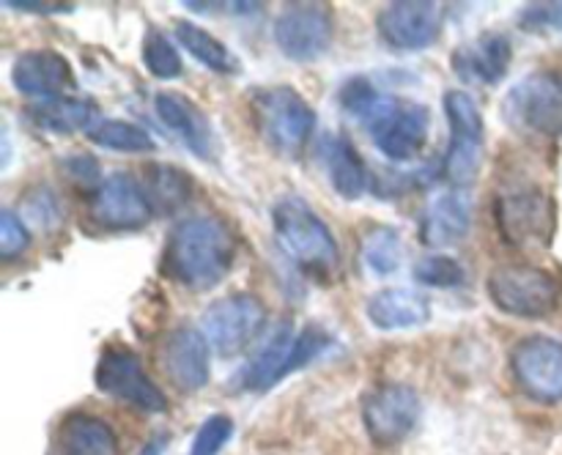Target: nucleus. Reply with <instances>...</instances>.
Instances as JSON below:
<instances>
[{
  "label": "nucleus",
  "mask_w": 562,
  "mask_h": 455,
  "mask_svg": "<svg viewBox=\"0 0 562 455\" xmlns=\"http://www.w3.org/2000/svg\"><path fill=\"white\" fill-rule=\"evenodd\" d=\"M11 82L20 93L42 102V99L64 96L75 86V71L69 60L55 49H27L16 55L11 66Z\"/></svg>",
  "instance_id": "6ab92c4d"
},
{
  "label": "nucleus",
  "mask_w": 562,
  "mask_h": 455,
  "mask_svg": "<svg viewBox=\"0 0 562 455\" xmlns=\"http://www.w3.org/2000/svg\"><path fill=\"white\" fill-rule=\"evenodd\" d=\"M401 258H404V244H401L398 230L393 228H373L362 239V263L368 272L379 274V277H390L398 272Z\"/></svg>",
  "instance_id": "c85d7f7f"
},
{
  "label": "nucleus",
  "mask_w": 562,
  "mask_h": 455,
  "mask_svg": "<svg viewBox=\"0 0 562 455\" xmlns=\"http://www.w3.org/2000/svg\"><path fill=\"white\" fill-rule=\"evenodd\" d=\"M272 225L285 255L313 274H329L340 263L338 241L329 225L300 195L280 197L272 206Z\"/></svg>",
  "instance_id": "f03ea898"
},
{
  "label": "nucleus",
  "mask_w": 562,
  "mask_h": 455,
  "mask_svg": "<svg viewBox=\"0 0 562 455\" xmlns=\"http://www.w3.org/2000/svg\"><path fill=\"white\" fill-rule=\"evenodd\" d=\"M412 274L417 283L428 285V288H459L467 280L464 263L450 255H423L412 266Z\"/></svg>",
  "instance_id": "7c9ffc66"
},
{
  "label": "nucleus",
  "mask_w": 562,
  "mask_h": 455,
  "mask_svg": "<svg viewBox=\"0 0 562 455\" xmlns=\"http://www.w3.org/2000/svg\"><path fill=\"white\" fill-rule=\"evenodd\" d=\"M486 291L499 312L516 318H547L560 305L554 274L532 263H503L488 274Z\"/></svg>",
  "instance_id": "39448f33"
},
{
  "label": "nucleus",
  "mask_w": 562,
  "mask_h": 455,
  "mask_svg": "<svg viewBox=\"0 0 562 455\" xmlns=\"http://www.w3.org/2000/svg\"><path fill=\"white\" fill-rule=\"evenodd\" d=\"M274 42L285 58L305 64L333 44V11L322 3H291L274 20Z\"/></svg>",
  "instance_id": "ddd939ff"
},
{
  "label": "nucleus",
  "mask_w": 562,
  "mask_h": 455,
  "mask_svg": "<svg viewBox=\"0 0 562 455\" xmlns=\"http://www.w3.org/2000/svg\"><path fill=\"white\" fill-rule=\"evenodd\" d=\"M27 247H31V234H27L25 223L11 208L0 212V255L5 261H14Z\"/></svg>",
  "instance_id": "72a5a7b5"
},
{
  "label": "nucleus",
  "mask_w": 562,
  "mask_h": 455,
  "mask_svg": "<svg viewBox=\"0 0 562 455\" xmlns=\"http://www.w3.org/2000/svg\"><path fill=\"white\" fill-rule=\"evenodd\" d=\"M316 157L318 162L324 164V170H327V179L333 181V190L338 192L340 197L357 201V197L366 195L368 168L349 137L327 132V135H322V140H318Z\"/></svg>",
  "instance_id": "412c9836"
},
{
  "label": "nucleus",
  "mask_w": 562,
  "mask_h": 455,
  "mask_svg": "<svg viewBox=\"0 0 562 455\" xmlns=\"http://www.w3.org/2000/svg\"><path fill=\"white\" fill-rule=\"evenodd\" d=\"M236 236L220 217L195 214L181 219L168 239L165 269L190 291H209L223 283L236 263Z\"/></svg>",
  "instance_id": "f257e3e1"
},
{
  "label": "nucleus",
  "mask_w": 562,
  "mask_h": 455,
  "mask_svg": "<svg viewBox=\"0 0 562 455\" xmlns=\"http://www.w3.org/2000/svg\"><path fill=\"white\" fill-rule=\"evenodd\" d=\"M472 228L470 197L461 190L439 192L420 217V241L434 250L456 247L467 239Z\"/></svg>",
  "instance_id": "aec40b11"
},
{
  "label": "nucleus",
  "mask_w": 562,
  "mask_h": 455,
  "mask_svg": "<svg viewBox=\"0 0 562 455\" xmlns=\"http://www.w3.org/2000/svg\"><path fill=\"white\" fill-rule=\"evenodd\" d=\"M366 316L384 332L415 329L431 321V299L415 288H384L368 299Z\"/></svg>",
  "instance_id": "4be33fe9"
},
{
  "label": "nucleus",
  "mask_w": 562,
  "mask_h": 455,
  "mask_svg": "<svg viewBox=\"0 0 562 455\" xmlns=\"http://www.w3.org/2000/svg\"><path fill=\"white\" fill-rule=\"evenodd\" d=\"M329 345H333V334H329L324 327L313 323V327L302 329V332L296 334V340H294V351H291L289 376L294 371H300V367H305L307 362L318 360V356H322L324 351L329 349Z\"/></svg>",
  "instance_id": "2f4dec72"
},
{
  "label": "nucleus",
  "mask_w": 562,
  "mask_h": 455,
  "mask_svg": "<svg viewBox=\"0 0 562 455\" xmlns=\"http://www.w3.org/2000/svg\"><path fill=\"white\" fill-rule=\"evenodd\" d=\"M503 118L527 135H562V71H532L503 102Z\"/></svg>",
  "instance_id": "423d86ee"
},
{
  "label": "nucleus",
  "mask_w": 562,
  "mask_h": 455,
  "mask_svg": "<svg viewBox=\"0 0 562 455\" xmlns=\"http://www.w3.org/2000/svg\"><path fill=\"white\" fill-rule=\"evenodd\" d=\"M514 44L505 33H483L453 49L450 69L467 86H497L510 69Z\"/></svg>",
  "instance_id": "f3484780"
},
{
  "label": "nucleus",
  "mask_w": 562,
  "mask_h": 455,
  "mask_svg": "<svg viewBox=\"0 0 562 455\" xmlns=\"http://www.w3.org/2000/svg\"><path fill=\"white\" fill-rule=\"evenodd\" d=\"M173 33H176V42H179L181 47H184L187 53L198 60V64H203L206 69H212L214 75H239L241 71L236 55L231 53V49L225 47L217 36H212L206 27L195 25V22H190V20H179L176 22Z\"/></svg>",
  "instance_id": "a878e982"
},
{
  "label": "nucleus",
  "mask_w": 562,
  "mask_h": 455,
  "mask_svg": "<svg viewBox=\"0 0 562 455\" xmlns=\"http://www.w3.org/2000/svg\"><path fill=\"white\" fill-rule=\"evenodd\" d=\"M519 25L525 31H562V3H530L521 9Z\"/></svg>",
  "instance_id": "c9c22d12"
},
{
  "label": "nucleus",
  "mask_w": 562,
  "mask_h": 455,
  "mask_svg": "<svg viewBox=\"0 0 562 455\" xmlns=\"http://www.w3.org/2000/svg\"><path fill=\"white\" fill-rule=\"evenodd\" d=\"M338 99H340V107H344L346 113L362 118V113H366V110L376 102L379 93H376V88L366 80V77H351V80L344 82Z\"/></svg>",
  "instance_id": "f704fd0d"
},
{
  "label": "nucleus",
  "mask_w": 562,
  "mask_h": 455,
  "mask_svg": "<svg viewBox=\"0 0 562 455\" xmlns=\"http://www.w3.org/2000/svg\"><path fill=\"white\" fill-rule=\"evenodd\" d=\"M195 192V181L170 164H151L146 175V195L151 201L154 212H179Z\"/></svg>",
  "instance_id": "bb28decb"
},
{
  "label": "nucleus",
  "mask_w": 562,
  "mask_h": 455,
  "mask_svg": "<svg viewBox=\"0 0 562 455\" xmlns=\"http://www.w3.org/2000/svg\"><path fill=\"white\" fill-rule=\"evenodd\" d=\"M420 395L406 384H384L362 403V422L368 436L382 447L404 442L420 422Z\"/></svg>",
  "instance_id": "f8f14e48"
},
{
  "label": "nucleus",
  "mask_w": 562,
  "mask_h": 455,
  "mask_svg": "<svg viewBox=\"0 0 562 455\" xmlns=\"http://www.w3.org/2000/svg\"><path fill=\"white\" fill-rule=\"evenodd\" d=\"M231 433H234V422L225 414H214L201 422L195 439H192L190 455H220V450L228 444Z\"/></svg>",
  "instance_id": "473e14b6"
},
{
  "label": "nucleus",
  "mask_w": 562,
  "mask_h": 455,
  "mask_svg": "<svg viewBox=\"0 0 562 455\" xmlns=\"http://www.w3.org/2000/svg\"><path fill=\"white\" fill-rule=\"evenodd\" d=\"M252 121L280 157H300L316 129V110L291 86L258 88L250 96Z\"/></svg>",
  "instance_id": "7ed1b4c3"
},
{
  "label": "nucleus",
  "mask_w": 562,
  "mask_h": 455,
  "mask_svg": "<svg viewBox=\"0 0 562 455\" xmlns=\"http://www.w3.org/2000/svg\"><path fill=\"white\" fill-rule=\"evenodd\" d=\"M267 307L252 294H231L203 312V334L214 354L236 356L263 332Z\"/></svg>",
  "instance_id": "6e6552de"
},
{
  "label": "nucleus",
  "mask_w": 562,
  "mask_h": 455,
  "mask_svg": "<svg viewBox=\"0 0 562 455\" xmlns=\"http://www.w3.org/2000/svg\"><path fill=\"white\" fill-rule=\"evenodd\" d=\"M442 22V5L428 3V0H401L379 11L376 31L387 47L417 53L439 42Z\"/></svg>",
  "instance_id": "2eb2a0df"
},
{
  "label": "nucleus",
  "mask_w": 562,
  "mask_h": 455,
  "mask_svg": "<svg viewBox=\"0 0 562 455\" xmlns=\"http://www.w3.org/2000/svg\"><path fill=\"white\" fill-rule=\"evenodd\" d=\"M5 9L22 11V14H38V16H53V14H69L75 11L71 3H38V0H5Z\"/></svg>",
  "instance_id": "e433bc0d"
},
{
  "label": "nucleus",
  "mask_w": 562,
  "mask_h": 455,
  "mask_svg": "<svg viewBox=\"0 0 562 455\" xmlns=\"http://www.w3.org/2000/svg\"><path fill=\"white\" fill-rule=\"evenodd\" d=\"M143 64H146L148 75L157 80H176L184 69L176 44L159 27H148L143 36Z\"/></svg>",
  "instance_id": "c756f323"
},
{
  "label": "nucleus",
  "mask_w": 562,
  "mask_h": 455,
  "mask_svg": "<svg viewBox=\"0 0 562 455\" xmlns=\"http://www.w3.org/2000/svg\"><path fill=\"white\" fill-rule=\"evenodd\" d=\"M154 110L159 121L195 153L198 159L212 162L217 157V135L212 129V121L203 115V110L184 93L162 91L154 96Z\"/></svg>",
  "instance_id": "a211bd4d"
},
{
  "label": "nucleus",
  "mask_w": 562,
  "mask_h": 455,
  "mask_svg": "<svg viewBox=\"0 0 562 455\" xmlns=\"http://www.w3.org/2000/svg\"><path fill=\"white\" fill-rule=\"evenodd\" d=\"M88 212L104 230H140L157 214L146 190L130 173H110L99 181L91 192Z\"/></svg>",
  "instance_id": "9b49d317"
},
{
  "label": "nucleus",
  "mask_w": 562,
  "mask_h": 455,
  "mask_svg": "<svg viewBox=\"0 0 562 455\" xmlns=\"http://www.w3.org/2000/svg\"><path fill=\"white\" fill-rule=\"evenodd\" d=\"M27 115L42 129L55 132V135H71V132H88L99 121V107L88 99L55 96L33 102Z\"/></svg>",
  "instance_id": "393cba45"
},
{
  "label": "nucleus",
  "mask_w": 562,
  "mask_h": 455,
  "mask_svg": "<svg viewBox=\"0 0 562 455\" xmlns=\"http://www.w3.org/2000/svg\"><path fill=\"white\" fill-rule=\"evenodd\" d=\"M162 365L170 382L184 393H198L212 376V345L195 327H179L162 345Z\"/></svg>",
  "instance_id": "dca6fc26"
},
{
  "label": "nucleus",
  "mask_w": 562,
  "mask_h": 455,
  "mask_svg": "<svg viewBox=\"0 0 562 455\" xmlns=\"http://www.w3.org/2000/svg\"><path fill=\"white\" fill-rule=\"evenodd\" d=\"M445 115L450 126L448 151L442 159L445 179L456 186H467L477 179L481 170L483 137H486L483 113L470 93L456 88L445 93Z\"/></svg>",
  "instance_id": "0eeeda50"
},
{
  "label": "nucleus",
  "mask_w": 562,
  "mask_h": 455,
  "mask_svg": "<svg viewBox=\"0 0 562 455\" xmlns=\"http://www.w3.org/2000/svg\"><path fill=\"white\" fill-rule=\"evenodd\" d=\"M294 329L291 323H283L250 360V365L241 373V384L252 393H267L274 384L289 376V360L294 351Z\"/></svg>",
  "instance_id": "b1692460"
},
{
  "label": "nucleus",
  "mask_w": 562,
  "mask_h": 455,
  "mask_svg": "<svg viewBox=\"0 0 562 455\" xmlns=\"http://www.w3.org/2000/svg\"><path fill=\"white\" fill-rule=\"evenodd\" d=\"M503 241L510 247L549 244L554 230L552 201L541 190H508L494 203Z\"/></svg>",
  "instance_id": "9d476101"
},
{
  "label": "nucleus",
  "mask_w": 562,
  "mask_h": 455,
  "mask_svg": "<svg viewBox=\"0 0 562 455\" xmlns=\"http://www.w3.org/2000/svg\"><path fill=\"white\" fill-rule=\"evenodd\" d=\"M97 387L99 393L143 411V414H162L168 409V398L162 389L154 384V378L143 371L140 360L132 351L104 349V354L97 362Z\"/></svg>",
  "instance_id": "1a4fd4ad"
},
{
  "label": "nucleus",
  "mask_w": 562,
  "mask_h": 455,
  "mask_svg": "<svg viewBox=\"0 0 562 455\" xmlns=\"http://www.w3.org/2000/svg\"><path fill=\"white\" fill-rule=\"evenodd\" d=\"M510 371L530 398L541 403L562 400V343L554 338H525L510 351Z\"/></svg>",
  "instance_id": "4468645a"
},
{
  "label": "nucleus",
  "mask_w": 562,
  "mask_h": 455,
  "mask_svg": "<svg viewBox=\"0 0 562 455\" xmlns=\"http://www.w3.org/2000/svg\"><path fill=\"white\" fill-rule=\"evenodd\" d=\"M373 146L393 162H409L423 151L431 132V110L412 99L379 96L362 113Z\"/></svg>",
  "instance_id": "20e7f679"
},
{
  "label": "nucleus",
  "mask_w": 562,
  "mask_h": 455,
  "mask_svg": "<svg viewBox=\"0 0 562 455\" xmlns=\"http://www.w3.org/2000/svg\"><path fill=\"white\" fill-rule=\"evenodd\" d=\"M93 146H102L108 151L121 153H146L154 151V137L143 126L130 124L121 118H99L91 129L86 132Z\"/></svg>",
  "instance_id": "cd10ccee"
},
{
  "label": "nucleus",
  "mask_w": 562,
  "mask_h": 455,
  "mask_svg": "<svg viewBox=\"0 0 562 455\" xmlns=\"http://www.w3.org/2000/svg\"><path fill=\"white\" fill-rule=\"evenodd\" d=\"M113 428L86 411H71L60 420L47 455H115Z\"/></svg>",
  "instance_id": "5701e85b"
}]
</instances>
